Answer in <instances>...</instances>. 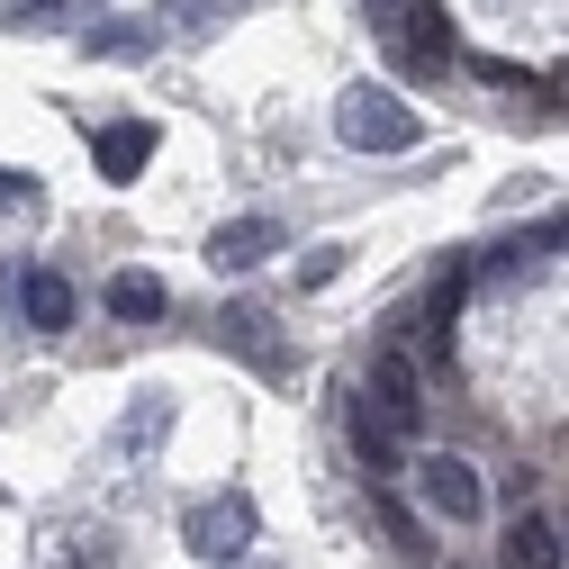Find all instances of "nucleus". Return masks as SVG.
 <instances>
[{"label": "nucleus", "mask_w": 569, "mask_h": 569, "mask_svg": "<svg viewBox=\"0 0 569 569\" xmlns=\"http://www.w3.org/2000/svg\"><path fill=\"white\" fill-rule=\"evenodd\" d=\"M91 163H100V181H136L154 163V118H109L91 136Z\"/></svg>", "instance_id": "obj_5"}, {"label": "nucleus", "mask_w": 569, "mask_h": 569, "mask_svg": "<svg viewBox=\"0 0 569 569\" xmlns=\"http://www.w3.org/2000/svg\"><path fill=\"white\" fill-rule=\"evenodd\" d=\"M109 317H127V326L163 317V280H154V271H118V280H109Z\"/></svg>", "instance_id": "obj_13"}, {"label": "nucleus", "mask_w": 569, "mask_h": 569, "mask_svg": "<svg viewBox=\"0 0 569 569\" xmlns=\"http://www.w3.org/2000/svg\"><path fill=\"white\" fill-rule=\"evenodd\" d=\"M218 343H227V352H244V362H253V371H271V380L290 371V343H280V326H271L262 308H227V317H218Z\"/></svg>", "instance_id": "obj_6"}, {"label": "nucleus", "mask_w": 569, "mask_h": 569, "mask_svg": "<svg viewBox=\"0 0 569 569\" xmlns=\"http://www.w3.org/2000/svg\"><path fill=\"white\" fill-rule=\"evenodd\" d=\"M343 425H352V452H362L371 479H398V435L371 416V398H343Z\"/></svg>", "instance_id": "obj_11"}, {"label": "nucleus", "mask_w": 569, "mask_h": 569, "mask_svg": "<svg viewBox=\"0 0 569 569\" xmlns=\"http://www.w3.org/2000/svg\"><path fill=\"white\" fill-rule=\"evenodd\" d=\"M389 28H398V46L425 63V73H443V63H452V19H443V0H407Z\"/></svg>", "instance_id": "obj_8"}, {"label": "nucleus", "mask_w": 569, "mask_h": 569, "mask_svg": "<svg viewBox=\"0 0 569 569\" xmlns=\"http://www.w3.org/2000/svg\"><path fill=\"white\" fill-rule=\"evenodd\" d=\"M371 416L389 425V435H416L425 425V380H416V362H407V343H380V362H371Z\"/></svg>", "instance_id": "obj_4"}, {"label": "nucleus", "mask_w": 569, "mask_h": 569, "mask_svg": "<svg viewBox=\"0 0 569 569\" xmlns=\"http://www.w3.org/2000/svg\"><path fill=\"white\" fill-rule=\"evenodd\" d=\"M335 136L352 154H416L425 146V118L398 100V91H380V82H352L343 100H335Z\"/></svg>", "instance_id": "obj_1"}, {"label": "nucleus", "mask_w": 569, "mask_h": 569, "mask_svg": "<svg viewBox=\"0 0 569 569\" xmlns=\"http://www.w3.org/2000/svg\"><path fill=\"white\" fill-rule=\"evenodd\" d=\"M163 435H172V398H136V407H127V416L109 425V443H100V452H109V461L127 470V461H146V452H154Z\"/></svg>", "instance_id": "obj_9"}, {"label": "nucleus", "mask_w": 569, "mask_h": 569, "mask_svg": "<svg viewBox=\"0 0 569 569\" xmlns=\"http://www.w3.org/2000/svg\"><path fill=\"white\" fill-rule=\"evenodd\" d=\"M271 253H280V218H227L218 236H208V262H218L227 280L253 271V262H271Z\"/></svg>", "instance_id": "obj_7"}, {"label": "nucleus", "mask_w": 569, "mask_h": 569, "mask_svg": "<svg viewBox=\"0 0 569 569\" xmlns=\"http://www.w3.org/2000/svg\"><path fill=\"white\" fill-rule=\"evenodd\" d=\"M560 542H569V533H560ZM560 560H569V551H560Z\"/></svg>", "instance_id": "obj_22"}, {"label": "nucleus", "mask_w": 569, "mask_h": 569, "mask_svg": "<svg viewBox=\"0 0 569 569\" xmlns=\"http://www.w3.org/2000/svg\"><path fill=\"white\" fill-rule=\"evenodd\" d=\"M253 533H262V516H253V497H208V507H190V525H181V542L199 551V560H244L253 551Z\"/></svg>", "instance_id": "obj_2"}, {"label": "nucleus", "mask_w": 569, "mask_h": 569, "mask_svg": "<svg viewBox=\"0 0 569 569\" xmlns=\"http://www.w3.org/2000/svg\"><path fill=\"white\" fill-rule=\"evenodd\" d=\"M244 10V0H172V19L190 28V37H208V28H218V19H236Z\"/></svg>", "instance_id": "obj_16"}, {"label": "nucleus", "mask_w": 569, "mask_h": 569, "mask_svg": "<svg viewBox=\"0 0 569 569\" xmlns=\"http://www.w3.org/2000/svg\"><path fill=\"white\" fill-rule=\"evenodd\" d=\"M82 46L109 54V63H136V54H146V28H136V19H100V28H82Z\"/></svg>", "instance_id": "obj_15"}, {"label": "nucleus", "mask_w": 569, "mask_h": 569, "mask_svg": "<svg viewBox=\"0 0 569 569\" xmlns=\"http://www.w3.org/2000/svg\"><path fill=\"white\" fill-rule=\"evenodd\" d=\"M507 569H569V560H560V525L525 507V516H516V533H507Z\"/></svg>", "instance_id": "obj_12"}, {"label": "nucleus", "mask_w": 569, "mask_h": 569, "mask_svg": "<svg viewBox=\"0 0 569 569\" xmlns=\"http://www.w3.org/2000/svg\"><path fill=\"white\" fill-rule=\"evenodd\" d=\"M380 516H389V542H398L407 560H425V551H435V542H425V533H416V516H407V507H389V497H380Z\"/></svg>", "instance_id": "obj_18"}, {"label": "nucleus", "mask_w": 569, "mask_h": 569, "mask_svg": "<svg viewBox=\"0 0 569 569\" xmlns=\"http://www.w3.org/2000/svg\"><path fill=\"white\" fill-rule=\"evenodd\" d=\"M416 497L435 507L443 525H479V507H488V479L461 461V452H425L416 461Z\"/></svg>", "instance_id": "obj_3"}, {"label": "nucleus", "mask_w": 569, "mask_h": 569, "mask_svg": "<svg viewBox=\"0 0 569 569\" xmlns=\"http://www.w3.org/2000/svg\"><path fill=\"white\" fill-rule=\"evenodd\" d=\"M19 308H28L37 335H63V326H73V280H63V271H28L19 280Z\"/></svg>", "instance_id": "obj_10"}, {"label": "nucleus", "mask_w": 569, "mask_h": 569, "mask_svg": "<svg viewBox=\"0 0 569 569\" xmlns=\"http://www.w3.org/2000/svg\"><path fill=\"white\" fill-rule=\"evenodd\" d=\"M0 208H46L37 172H10V163H0Z\"/></svg>", "instance_id": "obj_19"}, {"label": "nucleus", "mask_w": 569, "mask_h": 569, "mask_svg": "<svg viewBox=\"0 0 569 569\" xmlns=\"http://www.w3.org/2000/svg\"><path fill=\"white\" fill-rule=\"evenodd\" d=\"M533 244H560V253H569V218H551V227H542ZM533 244H525V253H533Z\"/></svg>", "instance_id": "obj_20"}, {"label": "nucleus", "mask_w": 569, "mask_h": 569, "mask_svg": "<svg viewBox=\"0 0 569 569\" xmlns=\"http://www.w3.org/2000/svg\"><path fill=\"white\" fill-rule=\"evenodd\" d=\"M371 10H380V19H398V10H407V0H371Z\"/></svg>", "instance_id": "obj_21"}, {"label": "nucleus", "mask_w": 569, "mask_h": 569, "mask_svg": "<svg viewBox=\"0 0 569 569\" xmlns=\"http://www.w3.org/2000/svg\"><path fill=\"white\" fill-rule=\"evenodd\" d=\"M46 569H118V542L109 533H54Z\"/></svg>", "instance_id": "obj_14"}, {"label": "nucleus", "mask_w": 569, "mask_h": 569, "mask_svg": "<svg viewBox=\"0 0 569 569\" xmlns=\"http://www.w3.org/2000/svg\"><path fill=\"white\" fill-rule=\"evenodd\" d=\"M335 271H343V244H308V253H299V290H326Z\"/></svg>", "instance_id": "obj_17"}]
</instances>
